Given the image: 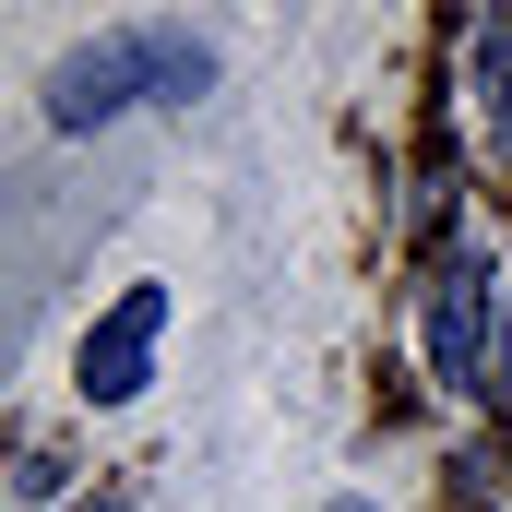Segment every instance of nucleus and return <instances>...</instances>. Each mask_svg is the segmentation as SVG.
Segmentation results:
<instances>
[{
    "instance_id": "nucleus-1",
    "label": "nucleus",
    "mask_w": 512,
    "mask_h": 512,
    "mask_svg": "<svg viewBox=\"0 0 512 512\" xmlns=\"http://www.w3.org/2000/svg\"><path fill=\"white\" fill-rule=\"evenodd\" d=\"M203 84H215V48L191 24H120V36H96V48H72L48 72V131H108L131 108H191Z\"/></svg>"
},
{
    "instance_id": "nucleus-2",
    "label": "nucleus",
    "mask_w": 512,
    "mask_h": 512,
    "mask_svg": "<svg viewBox=\"0 0 512 512\" xmlns=\"http://www.w3.org/2000/svg\"><path fill=\"white\" fill-rule=\"evenodd\" d=\"M429 370L441 393H477L501 370V334H489V251H453L429 274Z\"/></svg>"
},
{
    "instance_id": "nucleus-3",
    "label": "nucleus",
    "mask_w": 512,
    "mask_h": 512,
    "mask_svg": "<svg viewBox=\"0 0 512 512\" xmlns=\"http://www.w3.org/2000/svg\"><path fill=\"white\" fill-rule=\"evenodd\" d=\"M155 334H167V286H131L120 310L84 334V358H72V382H84V405H131V393L155 382Z\"/></svg>"
},
{
    "instance_id": "nucleus-4",
    "label": "nucleus",
    "mask_w": 512,
    "mask_h": 512,
    "mask_svg": "<svg viewBox=\"0 0 512 512\" xmlns=\"http://www.w3.org/2000/svg\"><path fill=\"white\" fill-rule=\"evenodd\" d=\"M465 120H477V143L512 131V12H489L477 48H465Z\"/></svg>"
},
{
    "instance_id": "nucleus-5",
    "label": "nucleus",
    "mask_w": 512,
    "mask_h": 512,
    "mask_svg": "<svg viewBox=\"0 0 512 512\" xmlns=\"http://www.w3.org/2000/svg\"><path fill=\"white\" fill-rule=\"evenodd\" d=\"M489 405L512 417V322H501V370H489Z\"/></svg>"
}]
</instances>
